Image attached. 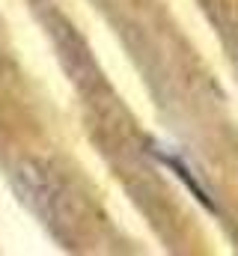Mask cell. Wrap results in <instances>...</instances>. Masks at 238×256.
Masks as SVG:
<instances>
[{"mask_svg":"<svg viewBox=\"0 0 238 256\" xmlns=\"http://www.w3.org/2000/svg\"><path fill=\"white\" fill-rule=\"evenodd\" d=\"M152 152H155V158H158L164 167H170V170H173V176H176L178 182H184V188L194 194V200H196L200 206H206L208 212H214V202H212L208 191H206V188L196 182V176L190 173V167L184 164V158H178V155H173V152H164V149H158V146H155Z\"/></svg>","mask_w":238,"mask_h":256,"instance_id":"1","label":"cell"}]
</instances>
